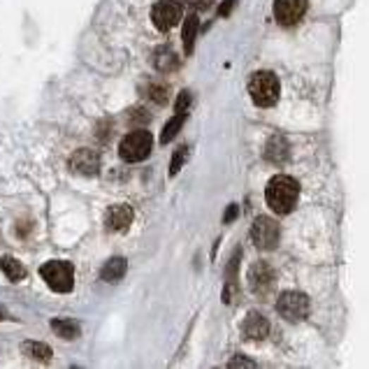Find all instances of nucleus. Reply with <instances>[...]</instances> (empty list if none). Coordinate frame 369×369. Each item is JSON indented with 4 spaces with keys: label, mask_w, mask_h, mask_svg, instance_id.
Here are the masks:
<instances>
[{
    "label": "nucleus",
    "mask_w": 369,
    "mask_h": 369,
    "mask_svg": "<svg viewBox=\"0 0 369 369\" xmlns=\"http://www.w3.org/2000/svg\"><path fill=\"white\" fill-rule=\"evenodd\" d=\"M298 198L300 183L288 174H277L267 183V190H265V200H267L270 210L274 214H291L293 207L298 205Z\"/></svg>",
    "instance_id": "nucleus-1"
},
{
    "label": "nucleus",
    "mask_w": 369,
    "mask_h": 369,
    "mask_svg": "<svg viewBox=\"0 0 369 369\" xmlns=\"http://www.w3.org/2000/svg\"><path fill=\"white\" fill-rule=\"evenodd\" d=\"M248 93H251V100L258 107H272L279 100V79L274 77V72L260 70L251 75V82H248Z\"/></svg>",
    "instance_id": "nucleus-2"
},
{
    "label": "nucleus",
    "mask_w": 369,
    "mask_h": 369,
    "mask_svg": "<svg viewBox=\"0 0 369 369\" xmlns=\"http://www.w3.org/2000/svg\"><path fill=\"white\" fill-rule=\"evenodd\" d=\"M40 277H42L47 286L56 293H70L72 286H75V270H72V265L66 260L44 262L42 267H40Z\"/></svg>",
    "instance_id": "nucleus-3"
},
{
    "label": "nucleus",
    "mask_w": 369,
    "mask_h": 369,
    "mask_svg": "<svg viewBox=\"0 0 369 369\" xmlns=\"http://www.w3.org/2000/svg\"><path fill=\"white\" fill-rule=\"evenodd\" d=\"M151 147H154L151 133L133 131L121 140V144H119V154H121L126 163H140V160H144L151 154Z\"/></svg>",
    "instance_id": "nucleus-4"
},
{
    "label": "nucleus",
    "mask_w": 369,
    "mask_h": 369,
    "mask_svg": "<svg viewBox=\"0 0 369 369\" xmlns=\"http://www.w3.org/2000/svg\"><path fill=\"white\" fill-rule=\"evenodd\" d=\"M277 311L288 323H300L309 316V298L298 291H286L277 302Z\"/></svg>",
    "instance_id": "nucleus-5"
},
{
    "label": "nucleus",
    "mask_w": 369,
    "mask_h": 369,
    "mask_svg": "<svg viewBox=\"0 0 369 369\" xmlns=\"http://www.w3.org/2000/svg\"><path fill=\"white\" fill-rule=\"evenodd\" d=\"M181 5L176 0H158L154 10H151V19H154V26L165 33V30L174 28L181 21Z\"/></svg>",
    "instance_id": "nucleus-6"
},
{
    "label": "nucleus",
    "mask_w": 369,
    "mask_h": 369,
    "mask_svg": "<svg viewBox=\"0 0 369 369\" xmlns=\"http://www.w3.org/2000/svg\"><path fill=\"white\" fill-rule=\"evenodd\" d=\"M251 239L255 242L258 248H274L279 244V226L274 219L270 216H258L253 221V228H251Z\"/></svg>",
    "instance_id": "nucleus-7"
},
{
    "label": "nucleus",
    "mask_w": 369,
    "mask_h": 369,
    "mask_svg": "<svg viewBox=\"0 0 369 369\" xmlns=\"http://www.w3.org/2000/svg\"><path fill=\"white\" fill-rule=\"evenodd\" d=\"M307 5V0H274V19L282 26H293L304 17Z\"/></svg>",
    "instance_id": "nucleus-8"
},
{
    "label": "nucleus",
    "mask_w": 369,
    "mask_h": 369,
    "mask_svg": "<svg viewBox=\"0 0 369 369\" xmlns=\"http://www.w3.org/2000/svg\"><path fill=\"white\" fill-rule=\"evenodd\" d=\"M70 170L82 176H95L100 172V156L91 149H79L70 156Z\"/></svg>",
    "instance_id": "nucleus-9"
},
{
    "label": "nucleus",
    "mask_w": 369,
    "mask_h": 369,
    "mask_svg": "<svg viewBox=\"0 0 369 369\" xmlns=\"http://www.w3.org/2000/svg\"><path fill=\"white\" fill-rule=\"evenodd\" d=\"M272 284H274V272L267 262H253L251 270H248V286H251V291L255 295H267Z\"/></svg>",
    "instance_id": "nucleus-10"
},
{
    "label": "nucleus",
    "mask_w": 369,
    "mask_h": 369,
    "mask_svg": "<svg viewBox=\"0 0 369 369\" xmlns=\"http://www.w3.org/2000/svg\"><path fill=\"white\" fill-rule=\"evenodd\" d=\"M242 332H244L246 339H251V341H262L265 337L270 334V323H267V318H265L262 314H258V311H251V314H248L246 320H244Z\"/></svg>",
    "instance_id": "nucleus-11"
},
{
    "label": "nucleus",
    "mask_w": 369,
    "mask_h": 369,
    "mask_svg": "<svg viewBox=\"0 0 369 369\" xmlns=\"http://www.w3.org/2000/svg\"><path fill=\"white\" fill-rule=\"evenodd\" d=\"M133 207L128 205H116V207H109V212L105 216V226L107 230H114V232H121L133 223Z\"/></svg>",
    "instance_id": "nucleus-12"
},
{
    "label": "nucleus",
    "mask_w": 369,
    "mask_h": 369,
    "mask_svg": "<svg viewBox=\"0 0 369 369\" xmlns=\"http://www.w3.org/2000/svg\"><path fill=\"white\" fill-rule=\"evenodd\" d=\"M288 142L286 138H282V135H274V138H270L267 142V147H265V158L272 160V163H277V165H282L288 160Z\"/></svg>",
    "instance_id": "nucleus-13"
},
{
    "label": "nucleus",
    "mask_w": 369,
    "mask_h": 369,
    "mask_svg": "<svg viewBox=\"0 0 369 369\" xmlns=\"http://www.w3.org/2000/svg\"><path fill=\"white\" fill-rule=\"evenodd\" d=\"M154 66L158 72H174L179 68V59H176V54L170 47H160V49L154 52Z\"/></svg>",
    "instance_id": "nucleus-14"
},
{
    "label": "nucleus",
    "mask_w": 369,
    "mask_h": 369,
    "mask_svg": "<svg viewBox=\"0 0 369 369\" xmlns=\"http://www.w3.org/2000/svg\"><path fill=\"white\" fill-rule=\"evenodd\" d=\"M126 267H128L126 258H119V255H116V258L107 260V262H105V267H102V272H100L102 282L116 284L119 279H123V274H126Z\"/></svg>",
    "instance_id": "nucleus-15"
},
{
    "label": "nucleus",
    "mask_w": 369,
    "mask_h": 369,
    "mask_svg": "<svg viewBox=\"0 0 369 369\" xmlns=\"http://www.w3.org/2000/svg\"><path fill=\"white\" fill-rule=\"evenodd\" d=\"M0 270L5 272V277L10 279V282H21V279L26 277V267H23L17 258H12V255H3V258H0Z\"/></svg>",
    "instance_id": "nucleus-16"
},
{
    "label": "nucleus",
    "mask_w": 369,
    "mask_h": 369,
    "mask_svg": "<svg viewBox=\"0 0 369 369\" xmlns=\"http://www.w3.org/2000/svg\"><path fill=\"white\" fill-rule=\"evenodd\" d=\"M52 330L61 337V339H77L79 337V325L72 318H56L52 320Z\"/></svg>",
    "instance_id": "nucleus-17"
},
{
    "label": "nucleus",
    "mask_w": 369,
    "mask_h": 369,
    "mask_svg": "<svg viewBox=\"0 0 369 369\" xmlns=\"http://www.w3.org/2000/svg\"><path fill=\"white\" fill-rule=\"evenodd\" d=\"M198 14H188V19L183 21V33H181V40H183V49L186 54H193V47H195V35H198Z\"/></svg>",
    "instance_id": "nucleus-18"
},
{
    "label": "nucleus",
    "mask_w": 369,
    "mask_h": 369,
    "mask_svg": "<svg viewBox=\"0 0 369 369\" xmlns=\"http://www.w3.org/2000/svg\"><path fill=\"white\" fill-rule=\"evenodd\" d=\"M186 116H188V111H176V114L167 121V126L163 128V135H160V142L167 144L176 133H179V128L183 126V121H186Z\"/></svg>",
    "instance_id": "nucleus-19"
},
{
    "label": "nucleus",
    "mask_w": 369,
    "mask_h": 369,
    "mask_svg": "<svg viewBox=\"0 0 369 369\" xmlns=\"http://www.w3.org/2000/svg\"><path fill=\"white\" fill-rule=\"evenodd\" d=\"M23 353H26L28 358L42 360V363H47V360L52 358V349L47 346V344H40V341H26L23 344Z\"/></svg>",
    "instance_id": "nucleus-20"
},
{
    "label": "nucleus",
    "mask_w": 369,
    "mask_h": 369,
    "mask_svg": "<svg viewBox=\"0 0 369 369\" xmlns=\"http://www.w3.org/2000/svg\"><path fill=\"white\" fill-rule=\"evenodd\" d=\"M147 95L154 102H158V105H165L167 95H170V88H167L165 84H149L147 86Z\"/></svg>",
    "instance_id": "nucleus-21"
},
{
    "label": "nucleus",
    "mask_w": 369,
    "mask_h": 369,
    "mask_svg": "<svg viewBox=\"0 0 369 369\" xmlns=\"http://www.w3.org/2000/svg\"><path fill=\"white\" fill-rule=\"evenodd\" d=\"M186 156H188V147H179L174 151L172 163H170V176H174L176 172L181 170V165H183V160H186Z\"/></svg>",
    "instance_id": "nucleus-22"
},
{
    "label": "nucleus",
    "mask_w": 369,
    "mask_h": 369,
    "mask_svg": "<svg viewBox=\"0 0 369 369\" xmlns=\"http://www.w3.org/2000/svg\"><path fill=\"white\" fill-rule=\"evenodd\" d=\"M188 105H190V91H181L179 98H176L174 111H188Z\"/></svg>",
    "instance_id": "nucleus-23"
},
{
    "label": "nucleus",
    "mask_w": 369,
    "mask_h": 369,
    "mask_svg": "<svg viewBox=\"0 0 369 369\" xmlns=\"http://www.w3.org/2000/svg\"><path fill=\"white\" fill-rule=\"evenodd\" d=\"M186 3L190 5V7H195V10H207L214 0H186Z\"/></svg>",
    "instance_id": "nucleus-24"
},
{
    "label": "nucleus",
    "mask_w": 369,
    "mask_h": 369,
    "mask_svg": "<svg viewBox=\"0 0 369 369\" xmlns=\"http://www.w3.org/2000/svg\"><path fill=\"white\" fill-rule=\"evenodd\" d=\"M235 3H237V0H226V3H223V5L219 7V14H221V17H228V14L232 12V7H235Z\"/></svg>",
    "instance_id": "nucleus-25"
},
{
    "label": "nucleus",
    "mask_w": 369,
    "mask_h": 369,
    "mask_svg": "<svg viewBox=\"0 0 369 369\" xmlns=\"http://www.w3.org/2000/svg\"><path fill=\"white\" fill-rule=\"evenodd\" d=\"M237 365H244V367H253L251 360H244V358H235V360H230V367H237Z\"/></svg>",
    "instance_id": "nucleus-26"
},
{
    "label": "nucleus",
    "mask_w": 369,
    "mask_h": 369,
    "mask_svg": "<svg viewBox=\"0 0 369 369\" xmlns=\"http://www.w3.org/2000/svg\"><path fill=\"white\" fill-rule=\"evenodd\" d=\"M133 114H135V116H131V119H133V121H149V116H147V114H144V109H135V111H133Z\"/></svg>",
    "instance_id": "nucleus-27"
},
{
    "label": "nucleus",
    "mask_w": 369,
    "mask_h": 369,
    "mask_svg": "<svg viewBox=\"0 0 369 369\" xmlns=\"http://www.w3.org/2000/svg\"><path fill=\"white\" fill-rule=\"evenodd\" d=\"M235 216H237V205H232L230 210H228V214L223 216V221H226V223H230V221H235Z\"/></svg>",
    "instance_id": "nucleus-28"
}]
</instances>
